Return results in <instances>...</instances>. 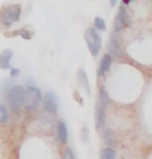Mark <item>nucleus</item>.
<instances>
[{
	"label": "nucleus",
	"instance_id": "nucleus-24",
	"mask_svg": "<svg viewBox=\"0 0 152 159\" xmlns=\"http://www.w3.org/2000/svg\"><path fill=\"white\" fill-rule=\"evenodd\" d=\"M121 1H122V2H124V4H125V5H128V4H130V2H132L133 0H121Z\"/></svg>",
	"mask_w": 152,
	"mask_h": 159
},
{
	"label": "nucleus",
	"instance_id": "nucleus-3",
	"mask_svg": "<svg viewBox=\"0 0 152 159\" xmlns=\"http://www.w3.org/2000/svg\"><path fill=\"white\" fill-rule=\"evenodd\" d=\"M7 100H8L10 108L13 112L20 111L24 106V102H25V88L23 86L14 84L7 94Z\"/></svg>",
	"mask_w": 152,
	"mask_h": 159
},
{
	"label": "nucleus",
	"instance_id": "nucleus-5",
	"mask_svg": "<svg viewBox=\"0 0 152 159\" xmlns=\"http://www.w3.org/2000/svg\"><path fill=\"white\" fill-rule=\"evenodd\" d=\"M42 105H43L44 112L49 114H56L58 112V107H60L58 96L53 92H46L42 98Z\"/></svg>",
	"mask_w": 152,
	"mask_h": 159
},
{
	"label": "nucleus",
	"instance_id": "nucleus-8",
	"mask_svg": "<svg viewBox=\"0 0 152 159\" xmlns=\"http://www.w3.org/2000/svg\"><path fill=\"white\" fill-rule=\"evenodd\" d=\"M94 116H95V127L96 129H100L105 126L106 124V113H105V107L98 105L95 107V112H94Z\"/></svg>",
	"mask_w": 152,
	"mask_h": 159
},
{
	"label": "nucleus",
	"instance_id": "nucleus-21",
	"mask_svg": "<svg viewBox=\"0 0 152 159\" xmlns=\"http://www.w3.org/2000/svg\"><path fill=\"white\" fill-rule=\"evenodd\" d=\"M20 74V70L19 69H17V68H11V74H10V76L12 77V79H16V77H18Z\"/></svg>",
	"mask_w": 152,
	"mask_h": 159
},
{
	"label": "nucleus",
	"instance_id": "nucleus-7",
	"mask_svg": "<svg viewBox=\"0 0 152 159\" xmlns=\"http://www.w3.org/2000/svg\"><path fill=\"white\" fill-rule=\"evenodd\" d=\"M108 48H109V53L112 56H120L121 55V47H120L119 43V36L118 33L114 32L111 34V38L108 40Z\"/></svg>",
	"mask_w": 152,
	"mask_h": 159
},
{
	"label": "nucleus",
	"instance_id": "nucleus-10",
	"mask_svg": "<svg viewBox=\"0 0 152 159\" xmlns=\"http://www.w3.org/2000/svg\"><path fill=\"white\" fill-rule=\"evenodd\" d=\"M13 57V51L10 49H5L0 52V69L7 70L11 68V60Z\"/></svg>",
	"mask_w": 152,
	"mask_h": 159
},
{
	"label": "nucleus",
	"instance_id": "nucleus-19",
	"mask_svg": "<svg viewBox=\"0 0 152 159\" xmlns=\"http://www.w3.org/2000/svg\"><path fill=\"white\" fill-rule=\"evenodd\" d=\"M7 120H8V111L5 105L0 103V125L5 124Z\"/></svg>",
	"mask_w": 152,
	"mask_h": 159
},
{
	"label": "nucleus",
	"instance_id": "nucleus-6",
	"mask_svg": "<svg viewBox=\"0 0 152 159\" xmlns=\"http://www.w3.org/2000/svg\"><path fill=\"white\" fill-rule=\"evenodd\" d=\"M130 23H131V20H130V16L127 13L126 8L124 6H120L115 14V18H114V24H113L114 31L115 32L122 31L124 29L130 26Z\"/></svg>",
	"mask_w": 152,
	"mask_h": 159
},
{
	"label": "nucleus",
	"instance_id": "nucleus-15",
	"mask_svg": "<svg viewBox=\"0 0 152 159\" xmlns=\"http://www.w3.org/2000/svg\"><path fill=\"white\" fill-rule=\"evenodd\" d=\"M115 156H117V153L111 146L104 147L100 152V159H115Z\"/></svg>",
	"mask_w": 152,
	"mask_h": 159
},
{
	"label": "nucleus",
	"instance_id": "nucleus-4",
	"mask_svg": "<svg viewBox=\"0 0 152 159\" xmlns=\"http://www.w3.org/2000/svg\"><path fill=\"white\" fill-rule=\"evenodd\" d=\"M42 98H43V94H42L39 88H37L35 86L27 87V88H25V102H24V106H25L27 111H35L42 103Z\"/></svg>",
	"mask_w": 152,
	"mask_h": 159
},
{
	"label": "nucleus",
	"instance_id": "nucleus-12",
	"mask_svg": "<svg viewBox=\"0 0 152 159\" xmlns=\"http://www.w3.org/2000/svg\"><path fill=\"white\" fill-rule=\"evenodd\" d=\"M57 135H58V139L62 144H66L68 141V128H67L66 122L58 121V124H57Z\"/></svg>",
	"mask_w": 152,
	"mask_h": 159
},
{
	"label": "nucleus",
	"instance_id": "nucleus-18",
	"mask_svg": "<svg viewBox=\"0 0 152 159\" xmlns=\"http://www.w3.org/2000/svg\"><path fill=\"white\" fill-rule=\"evenodd\" d=\"M94 27L98 30V31H106V23L105 20L102 19L101 17H95L94 19Z\"/></svg>",
	"mask_w": 152,
	"mask_h": 159
},
{
	"label": "nucleus",
	"instance_id": "nucleus-13",
	"mask_svg": "<svg viewBox=\"0 0 152 159\" xmlns=\"http://www.w3.org/2000/svg\"><path fill=\"white\" fill-rule=\"evenodd\" d=\"M104 141H105V144L107 146H111V147L117 144L115 135H114V133H113V131L109 127H106L104 129Z\"/></svg>",
	"mask_w": 152,
	"mask_h": 159
},
{
	"label": "nucleus",
	"instance_id": "nucleus-20",
	"mask_svg": "<svg viewBox=\"0 0 152 159\" xmlns=\"http://www.w3.org/2000/svg\"><path fill=\"white\" fill-rule=\"evenodd\" d=\"M62 159H75V156H74L73 150L70 147H67L64 150V153H63V158Z\"/></svg>",
	"mask_w": 152,
	"mask_h": 159
},
{
	"label": "nucleus",
	"instance_id": "nucleus-17",
	"mask_svg": "<svg viewBox=\"0 0 152 159\" xmlns=\"http://www.w3.org/2000/svg\"><path fill=\"white\" fill-rule=\"evenodd\" d=\"M6 36H8V37H11V36H20L24 39H31V33L29 32L26 29H19L17 31H12L10 33H6Z\"/></svg>",
	"mask_w": 152,
	"mask_h": 159
},
{
	"label": "nucleus",
	"instance_id": "nucleus-9",
	"mask_svg": "<svg viewBox=\"0 0 152 159\" xmlns=\"http://www.w3.org/2000/svg\"><path fill=\"white\" fill-rule=\"evenodd\" d=\"M112 61H113V56L111 53H105L102 56V58L100 61L99 68H98V75L99 76H104L109 70V68L112 66Z\"/></svg>",
	"mask_w": 152,
	"mask_h": 159
},
{
	"label": "nucleus",
	"instance_id": "nucleus-23",
	"mask_svg": "<svg viewBox=\"0 0 152 159\" xmlns=\"http://www.w3.org/2000/svg\"><path fill=\"white\" fill-rule=\"evenodd\" d=\"M109 4H111V6H112V7L117 6V4H118V0H109Z\"/></svg>",
	"mask_w": 152,
	"mask_h": 159
},
{
	"label": "nucleus",
	"instance_id": "nucleus-11",
	"mask_svg": "<svg viewBox=\"0 0 152 159\" xmlns=\"http://www.w3.org/2000/svg\"><path fill=\"white\" fill-rule=\"evenodd\" d=\"M76 80H77V83L79 86L86 92L88 95H90V86H89V80L87 76L86 71L83 69H79L77 75H76Z\"/></svg>",
	"mask_w": 152,
	"mask_h": 159
},
{
	"label": "nucleus",
	"instance_id": "nucleus-16",
	"mask_svg": "<svg viewBox=\"0 0 152 159\" xmlns=\"http://www.w3.org/2000/svg\"><path fill=\"white\" fill-rule=\"evenodd\" d=\"M99 101H100V105L104 107H106L108 103H109V95L107 93L106 88L104 86L100 87V90H99Z\"/></svg>",
	"mask_w": 152,
	"mask_h": 159
},
{
	"label": "nucleus",
	"instance_id": "nucleus-14",
	"mask_svg": "<svg viewBox=\"0 0 152 159\" xmlns=\"http://www.w3.org/2000/svg\"><path fill=\"white\" fill-rule=\"evenodd\" d=\"M13 86H14V82H13V80H12V77H11V79L2 80V82L0 83V94H1L2 96L7 95L8 92H10V89Z\"/></svg>",
	"mask_w": 152,
	"mask_h": 159
},
{
	"label": "nucleus",
	"instance_id": "nucleus-2",
	"mask_svg": "<svg viewBox=\"0 0 152 159\" xmlns=\"http://www.w3.org/2000/svg\"><path fill=\"white\" fill-rule=\"evenodd\" d=\"M85 40L88 47V50L93 57H96L101 51L102 48V38L99 31L95 27H89L85 32Z\"/></svg>",
	"mask_w": 152,
	"mask_h": 159
},
{
	"label": "nucleus",
	"instance_id": "nucleus-22",
	"mask_svg": "<svg viewBox=\"0 0 152 159\" xmlns=\"http://www.w3.org/2000/svg\"><path fill=\"white\" fill-rule=\"evenodd\" d=\"M87 135H88V129L85 127V128H83V131L81 132V137H82V140H83L85 143L87 141Z\"/></svg>",
	"mask_w": 152,
	"mask_h": 159
},
{
	"label": "nucleus",
	"instance_id": "nucleus-1",
	"mask_svg": "<svg viewBox=\"0 0 152 159\" xmlns=\"http://www.w3.org/2000/svg\"><path fill=\"white\" fill-rule=\"evenodd\" d=\"M21 16V6L19 4H11L0 11V24L4 27H11L18 23Z\"/></svg>",
	"mask_w": 152,
	"mask_h": 159
}]
</instances>
